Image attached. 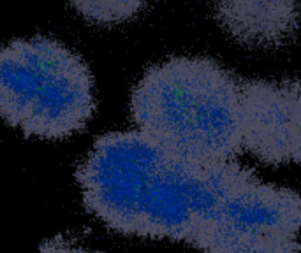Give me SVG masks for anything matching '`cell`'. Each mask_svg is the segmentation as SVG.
Segmentation results:
<instances>
[{
    "label": "cell",
    "instance_id": "cell-1",
    "mask_svg": "<svg viewBox=\"0 0 301 253\" xmlns=\"http://www.w3.org/2000/svg\"><path fill=\"white\" fill-rule=\"evenodd\" d=\"M254 174L238 160L190 162L139 130H122L95 139L76 181L85 207L111 230L198 250L226 197Z\"/></svg>",
    "mask_w": 301,
    "mask_h": 253
},
{
    "label": "cell",
    "instance_id": "cell-2",
    "mask_svg": "<svg viewBox=\"0 0 301 253\" xmlns=\"http://www.w3.org/2000/svg\"><path fill=\"white\" fill-rule=\"evenodd\" d=\"M241 79L208 55H175L143 74L130 95L139 132L196 163L241 155Z\"/></svg>",
    "mask_w": 301,
    "mask_h": 253
},
{
    "label": "cell",
    "instance_id": "cell-3",
    "mask_svg": "<svg viewBox=\"0 0 301 253\" xmlns=\"http://www.w3.org/2000/svg\"><path fill=\"white\" fill-rule=\"evenodd\" d=\"M95 111L94 77L55 39H16L0 49V118L26 138H71Z\"/></svg>",
    "mask_w": 301,
    "mask_h": 253
},
{
    "label": "cell",
    "instance_id": "cell-4",
    "mask_svg": "<svg viewBox=\"0 0 301 253\" xmlns=\"http://www.w3.org/2000/svg\"><path fill=\"white\" fill-rule=\"evenodd\" d=\"M201 253H301V193L255 172L222 202Z\"/></svg>",
    "mask_w": 301,
    "mask_h": 253
},
{
    "label": "cell",
    "instance_id": "cell-5",
    "mask_svg": "<svg viewBox=\"0 0 301 253\" xmlns=\"http://www.w3.org/2000/svg\"><path fill=\"white\" fill-rule=\"evenodd\" d=\"M241 155L266 167L301 165V77L241 79Z\"/></svg>",
    "mask_w": 301,
    "mask_h": 253
},
{
    "label": "cell",
    "instance_id": "cell-6",
    "mask_svg": "<svg viewBox=\"0 0 301 253\" xmlns=\"http://www.w3.org/2000/svg\"><path fill=\"white\" fill-rule=\"evenodd\" d=\"M211 16L234 46L278 51L301 35V0H211Z\"/></svg>",
    "mask_w": 301,
    "mask_h": 253
},
{
    "label": "cell",
    "instance_id": "cell-7",
    "mask_svg": "<svg viewBox=\"0 0 301 253\" xmlns=\"http://www.w3.org/2000/svg\"><path fill=\"white\" fill-rule=\"evenodd\" d=\"M85 20L97 25H120L136 18L148 0H71Z\"/></svg>",
    "mask_w": 301,
    "mask_h": 253
},
{
    "label": "cell",
    "instance_id": "cell-8",
    "mask_svg": "<svg viewBox=\"0 0 301 253\" xmlns=\"http://www.w3.org/2000/svg\"><path fill=\"white\" fill-rule=\"evenodd\" d=\"M37 253H100L95 252V250L85 248V246H79L73 241H67L64 237L56 236L51 239L44 241L43 245L39 246Z\"/></svg>",
    "mask_w": 301,
    "mask_h": 253
}]
</instances>
